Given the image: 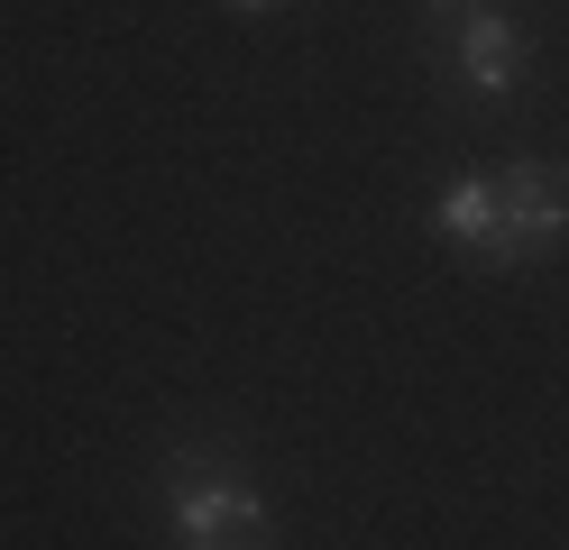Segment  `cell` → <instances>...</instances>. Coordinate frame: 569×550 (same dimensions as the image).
Wrapping results in <instances>:
<instances>
[{"mask_svg": "<svg viewBox=\"0 0 569 550\" xmlns=\"http://www.w3.org/2000/svg\"><path fill=\"white\" fill-rule=\"evenodd\" d=\"M496 193H506V239H496V267H542L551 239L569 230V166L523 157V166L496 174Z\"/></svg>", "mask_w": 569, "mask_h": 550, "instance_id": "cell-1", "label": "cell"}, {"mask_svg": "<svg viewBox=\"0 0 569 550\" xmlns=\"http://www.w3.org/2000/svg\"><path fill=\"white\" fill-rule=\"evenodd\" d=\"M174 532L184 550H276V523L267 504L239 487V477H202V487L174 496Z\"/></svg>", "mask_w": 569, "mask_h": 550, "instance_id": "cell-2", "label": "cell"}, {"mask_svg": "<svg viewBox=\"0 0 569 550\" xmlns=\"http://www.w3.org/2000/svg\"><path fill=\"white\" fill-rule=\"evenodd\" d=\"M432 220L478 257V267H496V239H506V193H496V174H459L450 193L432 202Z\"/></svg>", "mask_w": 569, "mask_h": 550, "instance_id": "cell-3", "label": "cell"}, {"mask_svg": "<svg viewBox=\"0 0 569 550\" xmlns=\"http://www.w3.org/2000/svg\"><path fill=\"white\" fill-rule=\"evenodd\" d=\"M459 73H469L478 92H515L523 83V28L496 19V10H478L469 28H459Z\"/></svg>", "mask_w": 569, "mask_h": 550, "instance_id": "cell-4", "label": "cell"}, {"mask_svg": "<svg viewBox=\"0 0 569 550\" xmlns=\"http://www.w3.org/2000/svg\"><path fill=\"white\" fill-rule=\"evenodd\" d=\"M478 10H487V0H422V28H450V37H459Z\"/></svg>", "mask_w": 569, "mask_h": 550, "instance_id": "cell-5", "label": "cell"}, {"mask_svg": "<svg viewBox=\"0 0 569 550\" xmlns=\"http://www.w3.org/2000/svg\"><path fill=\"white\" fill-rule=\"evenodd\" d=\"M230 10H276V0H230Z\"/></svg>", "mask_w": 569, "mask_h": 550, "instance_id": "cell-6", "label": "cell"}]
</instances>
